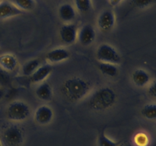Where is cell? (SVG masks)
I'll use <instances>...</instances> for the list:
<instances>
[{
  "instance_id": "obj_1",
  "label": "cell",
  "mask_w": 156,
  "mask_h": 146,
  "mask_svg": "<svg viewBox=\"0 0 156 146\" xmlns=\"http://www.w3.org/2000/svg\"><path fill=\"white\" fill-rule=\"evenodd\" d=\"M61 93L70 101H79L86 97L91 90V84L81 77L67 78L61 86Z\"/></svg>"
},
{
  "instance_id": "obj_2",
  "label": "cell",
  "mask_w": 156,
  "mask_h": 146,
  "mask_svg": "<svg viewBox=\"0 0 156 146\" xmlns=\"http://www.w3.org/2000/svg\"><path fill=\"white\" fill-rule=\"evenodd\" d=\"M117 100V94L111 88H98L88 99L89 108L95 111H105L112 107Z\"/></svg>"
},
{
  "instance_id": "obj_3",
  "label": "cell",
  "mask_w": 156,
  "mask_h": 146,
  "mask_svg": "<svg viewBox=\"0 0 156 146\" xmlns=\"http://www.w3.org/2000/svg\"><path fill=\"white\" fill-rule=\"evenodd\" d=\"M24 141V131L17 124L6 126L2 133V143L5 146H21Z\"/></svg>"
},
{
  "instance_id": "obj_4",
  "label": "cell",
  "mask_w": 156,
  "mask_h": 146,
  "mask_svg": "<svg viewBox=\"0 0 156 146\" xmlns=\"http://www.w3.org/2000/svg\"><path fill=\"white\" fill-rule=\"evenodd\" d=\"M30 109L28 105L21 100H15L9 105L6 110L8 119L13 122H21L30 116Z\"/></svg>"
},
{
  "instance_id": "obj_5",
  "label": "cell",
  "mask_w": 156,
  "mask_h": 146,
  "mask_svg": "<svg viewBox=\"0 0 156 146\" xmlns=\"http://www.w3.org/2000/svg\"><path fill=\"white\" fill-rule=\"evenodd\" d=\"M96 58L100 62H106L118 65L121 62V56L113 46L108 43H102L98 47Z\"/></svg>"
},
{
  "instance_id": "obj_6",
  "label": "cell",
  "mask_w": 156,
  "mask_h": 146,
  "mask_svg": "<svg viewBox=\"0 0 156 146\" xmlns=\"http://www.w3.org/2000/svg\"><path fill=\"white\" fill-rule=\"evenodd\" d=\"M78 30L79 27L77 24L74 23H67L59 29V37L64 43L67 45L73 44L77 40Z\"/></svg>"
},
{
  "instance_id": "obj_7",
  "label": "cell",
  "mask_w": 156,
  "mask_h": 146,
  "mask_svg": "<svg viewBox=\"0 0 156 146\" xmlns=\"http://www.w3.org/2000/svg\"><path fill=\"white\" fill-rule=\"evenodd\" d=\"M98 26L104 32H108L112 30L116 24V16L112 10L106 9L101 12L98 18Z\"/></svg>"
},
{
  "instance_id": "obj_8",
  "label": "cell",
  "mask_w": 156,
  "mask_h": 146,
  "mask_svg": "<svg viewBox=\"0 0 156 146\" xmlns=\"http://www.w3.org/2000/svg\"><path fill=\"white\" fill-rule=\"evenodd\" d=\"M96 37V32L91 24H84L78 30L77 40L81 45L87 47L92 43Z\"/></svg>"
},
{
  "instance_id": "obj_9",
  "label": "cell",
  "mask_w": 156,
  "mask_h": 146,
  "mask_svg": "<svg viewBox=\"0 0 156 146\" xmlns=\"http://www.w3.org/2000/svg\"><path fill=\"white\" fill-rule=\"evenodd\" d=\"M53 111L47 105L40 106L34 113V120L39 125L44 126L51 123L53 119Z\"/></svg>"
},
{
  "instance_id": "obj_10",
  "label": "cell",
  "mask_w": 156,
  "mask_h": 146,
  "mask_svg": "<svg viewBox=\"0 0 156 146\" xmlns=\"http://www.w3.org/2000/svg\"><path fill=\"white\" fill-rule=\"evenodd\" d=\"M23 13L24 12L18 9L15 3L6 0L0 2V19H6L18 16Z\"/></svg>"
},
{
  "instance_id": "obj_11",
  "label": "cell",
  "mask_w": 156,
  "mask_h": 146,
  "mask_svg": "<svg viewBox=\"0 0 156 146\" xmlns=\"http://www.w3.org/2000/svg\"><path fill=\"white\" fill-rule=\"evenodd\" d=\"M70 57V53L66 49L58 47L50 50L46 55V59L52 63H58L67 60Z\"/></svg>"
},
{
  "instance_id": "obj_12",
  "label": "cell",
  "mask_w": 156,
  "mask_h": 146,
  "mask_svg": "<svg viewBox=\"0 0 156 146\" xmlns=\"http://www.w3.org/2000/svg\"><path fill=\"white\" fill-rule=\"evenodd\" d=\"M53 68L49 64L40 65L39 68L30 76V81L34 84H40L44 82L51 74Z\"/></svg>"
},
{
  "instance_id": "obj_13",
  "label": "cell",
  "mask_w": 156,
  "mask_h": 146,
  "mask_svg": "<svg viewBox=\"0 0 156 146\" xmlns=\"http://www.w3.org/2000/svg\"><path fill=\"white\" fill-rule=\"evenodd\" d=\"M18 66V59L14 55L5 53L0 56V68L7 72L13 71Z\"/></svg>"
},
{
  "instance_id": "obj_14",
  "label": "cell",
  "mask_w": 156,
  "mask_h": 146,
  "mask_svg": "<svg viewBox=\"0 0 156 146\" xmlns=\"http://www.w3.org/2000/svg\"><path fill=\"white\" fill-rule=\"evenodd\" d=\"M132 80L134 85L140 88H143L148 85L150 82L151 78L149 73L144 69H136L132 74Z\"/></svg>"
},
{
  "instance_id": "obj_15",
  "label": "cell",
  "mask_w": 156,
  "mask_h": 146,
  "mask_svg": "<svg viewBox=\"0 0 156 146\" xmlns=\"http://www.w3.org/2000/svg\"><path fill=\"white\" fill-rule=\"evenodd\" d=\"M59 16L62 21L69 23L76 18V12L75 8L69 3H64L59 8Z\"/></svg>"
},
{
  "instance_id": "obj_16",
  "label": "cell",
  "mask_w": 156,
  "mask_h": 146,
  "mask_svg": "<svg viewBox=\"0 0 156 146\" xmlns=\"http://www.w3.org/2000/svg\"><path fill=\"white\" fill-rule=\"evenodd\" d=\"M35 94L38 99L43 101H50L53 97V90L47 82H42L36 88Z\"/></svg>"
},
{
  "instance_id": "obj_17",
  "label": "cell",
  "mask_w": 156,
  "mask_h": 146,
  "mask_svg": "<svg viewBox=\"0 0 156 146\" xmlns=\"http://www.w3.org/2000/svg\"><path fill=\"white\" fill-rule=\"evenodd\" d=\"M98 68L102 75L107 77L114 78L116 77L118 74V68L117 67V65H114V64L100 62L98 64Z\"/></svg>"
},
{
  "instance_id": "obj_18",
  "label": "cell",
  "mask_w": 156,
  "mask_h": 146,
  "mask_svg": "<svg viewBox=\"0 0 156 146\" xmlns=\"http://www.w3.org/2000/svg\"><path fill=\"white\" fill-rule=\"evenodd\" d=\"M41 65L40 60L37 59H30L24 63L22 67V73L24 75L30 76Z\"/></svg>"
},
{
  "instance_id": "obj_19",
  "label": "cell",
  "mask_w": 156,
  "mask_h": 146,
  "mask_svg": "<svg viewBox=\"0 0 156 146\" xmlns=\"http://www.w3.org/2000/svg\"><path fill=\"white\" fill-rule=\"evenodd\" d=\"M141 114L149 120H156V103H147L141 109Z\"/></svg>"
},
{
  "instance_id": "obj_20",
  "label": "cell",
  "mask_w": 156,
  "mask_h": 146,
  "mask_svg": "<svg viewBox=\"0 0 156 146\" xmlns=\"http://www.w3.org/2000/svg\"><path fill=\"white\" fill-rule=\"evenodd\" d=\"M122 141H113L105 135V132L102 131L98 138V146H119Z\"/></svg>"
},
{
  "instance_id": "obj_21",
  "label": "cell",
  "mask_w": 156,
  "mask_h": 146,
  "mask_svg": "<svg viewBox=\"0 0 156 146\" xmlns=\"http://www.w3.org/2000/svg\"><path fill=\"white\" fill-rule=\"evenodd\" d=\"M76 8L82 13H87L92 8L91 0H75Z\"/></svg>"
},
{
  "instance_id": "obj_22",
  "label": "cell",
  "mask_w": 156,
  "mask_h": 146,
  "mask_svg": "<svg viewBox=\"0 0 156 146\" xmlns=\"http://www.w3.org/2000/svg\"><path fill=\"white\" fill-rule=\"evenodd\" d=\"M133 141L136 146H148L149 144V137L146 132H140L136 134Z\"/></svg>"
},
{
  "instance_id": "obj_23",
  "label": "cell",
  "mask_w": 156,
  "mask_h": 146,
  "mask_svg": "<svg viewBox=\"0 0 156 146\" xmlns=\"http://www.w3.org/2000/svg\"><path fill=\"white\" fill-rule=\"evenodd\" d=\"M15 5L21 11H30L35 7V0H15Z\"/></svg>"
},
{
  "instance_id": "obj_24",
  "label": "cell",
  "mask_w": 156,
  "mask_h": 146,
  "mask_svg": "<svg viewBox=\"0 0 156 146\" xmlns=\"http://www.w3.org/2000/svg\"><path fill=\"white\" fill-rule=\"evenodd\" d=\"M156 3V0H130V5L136 9H145Z\"/></svg>"
},
{
  "instance_id": "obj_25",
  "label": "cell",
  "mask_w": 156,
  "mask_h": 146,
  "mask_svg": "<svg viewBox=\"0 0 156 146\" xmlns=\"http://www.w3.org/2000/svg\"><path fill=\"white\" fill-rule=\"evenodd\" d=\"M11 82V78L9 72L0 68V85L1 86H7Z\"/></svg>"
},
{
  "instance_id": "obj_26",
  "label": "cell",
  "mask_w": 156,
  "mask_h": 146,
  "mask_svg": "<svg viewBox=\"0 0 156 146\" xmlns=\"http://www.w3.org/2000/svg\"><path fill=\"white\" fill-rule=\"evenodd\" d=\"M147 92L151 97L156 99V79L149 85Z\"/></svg>"
},
{
  "instance_id": "obj_27",
  "label": "cell",
  "mask_w": 156,
  "mask_h": 146,
  "mask_svg": "<svg viewBox=\"0 0 156 146\" xmlns=\"http://www.w3.org/2000/svg\"><path fill=\"white\" fill-rule=\"evenodd\" d=\"M123 0H108V2L111 5V6L112 7H116V6L118 5Z\"/></svg>"
},
{
  "instance_id": "obj_28",
  "label": "cell",
  "mask_w": 156,
  "mask_h": 146,
  "mask_svg": "<svg viewBox=\"0 0 156 146\" xmlns=\"http://www.w3.org/2000/svg\"><path fill=\"white\" fill-rule=\"evenodd\" d=\"M119 146H135L132 144V143L129 142V141H124V142H121Z\"/></svg>"
},
{
  "instance_id": "obj_29",
  "label": "cell",
  "mask_w": 156,
  "mask_h": 146,
  "mask_svg": "<svg viewBox=\"0 0 156 146\" xmlns=\"http://www.w3.org/2000/svg\"><path fill=\"white\" fill-rule=\"evenodd\" d=\"M3 96H4V91H3L2 88H0V100L2 98Z\"/></svg>"
},
{
  "instance_id": "obj_30",
  "label": "cell",
  "mask_w": 156,
  "mask_h": 146,
  "mask_svg": "<svg viewBox=\"0 0 156 146\" xmlns=\"http://www.w3.org/2000/svg\"><path fill=\"white\" fill-rule=\"evenodd\" d=\"M0 146H2V143L1 139H0Z\"/></svg>"
},
{
  "instance_id": "obj_31",
  "label": "cell",
  "mask_w": 156,
  "mask_h": 146,
  "mask_svg": "<svg viewBox=\"0 0 156 146\" xmlns=\"http://www.w3.org/2000/svg\"><path fill=\"white\" fill-rule=\"evenodd\" d=\"M152 146H156V142L155 143V144H153V145H152Z\"/></svg>"
}]
</instances>
